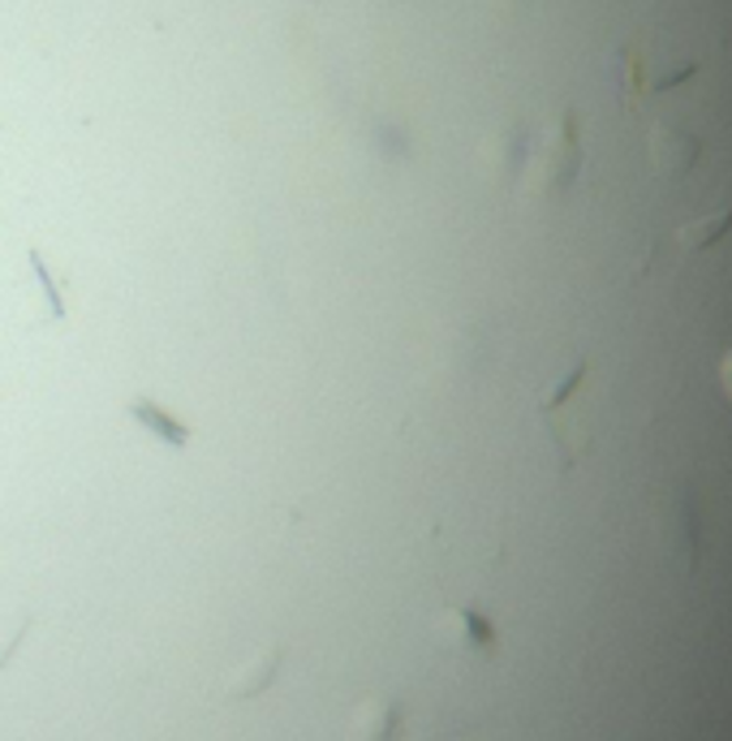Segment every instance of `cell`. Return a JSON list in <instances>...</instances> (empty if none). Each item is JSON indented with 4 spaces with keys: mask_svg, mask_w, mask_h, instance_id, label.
<instances>
[{
    "mask_svg": "<svg viewBox=\"0 0 732 741\" xmlns=\"http://www.w3.org/2000/svg\"><path fill=\"white\" fill-rule=\"evenodd\" d=\"M280 660H285V647L280 642H268L259 656L250 663H241L237 672H233L229 681H225V690H220V699L225 702H246V699H259L264 690H271V681L280 677Z\"/></svg>",
    "mask_w": 732,
    "mask_h": 741,
    "instance_id": "cell-1",
    "label": "cell"
},
{
    "mask_svg": "<svg viewBox=\"0 0 732 741\" xmlns=\"http://www.w3.org/2000/svg\"><path fill=\"white\" fill-rule=\"evenodd\" d=\"M405 738V707L401 699H367L353 716L349 741H401Z\"/></svg>",
    "mask_w": 732,
    "mask_h": 741,
    "instance_id": "cell-2",
    "label": "cell"
},
{
    "mask_svg": "<svg viewBox=\"0 0 732 741\" xmlns=\"http://www.w3.org/2000/svg\"><path fill=\"white\" fill-rule=\"evenodd\" d=\"M444 625H449V638H453L457 647H465V651H474V656H496V647H501L496 625H492V617H487L478 604L453 608Z\"/></svg>",
    "mask_w": 732,
    "mask_h": 741,
    "instance_id": "cell-3",
    "label": "cell"
},
{
    "mask_svg": "<svg viewBox=\"0 0 732 741\" xmlns=\"http://www.w3.org/2000/svg\"><path fill=\"white\" fill-rule=\"evenodd\" d=\"M125 410H130V419H134L138 428L152 431L159 444H168V449H186V444H190V428L177 423V419H168V414H164L155 401H147V397H134Z\"/></svg>",
    "mask_w": 732,
    "mask_h": 741,
    "instance_id": "cell-4",
    "label": "cell"
},
{
    "mask_svg": "<svg viewBox=\"0 0 732 741\" xmlns=\"http://www.w3.org/2000/svg\"><path fill=\"white\" fill-rule=\"evenodd\" d=\"M27 264H31V276H35L39 294H43V302H48V311H43V323H48V319H61V315H65V298H61V285L52 280L48 264L39 259V250H27Z\"/></svg>",
    "mask_w": 732,
    "mask_h": 741,
    "instance_id": "cell-5",
    "label": "cell"
},
{
    "mask_svg": "<svg viewBox=\"0 0 732 741\" xmlns=\"http://www.w3.org/2000/svg\"><path fill=\"white\" fill-rule=\"evenodd\" d=\"M27 629H31V613H22L18 625L9 629V638H0V668L13 660V651H18V647H22V638H27Z\"/></svg>",
    "mask_w": 732,
    "mask_h": 741,
    "instance_id": "cell-6",
    "label": "cell"
}]
</instances>
